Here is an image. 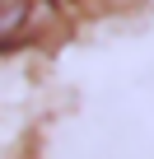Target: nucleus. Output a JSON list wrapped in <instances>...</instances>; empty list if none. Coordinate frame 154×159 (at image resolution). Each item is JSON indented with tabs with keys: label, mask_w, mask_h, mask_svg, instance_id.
Masks as SVG:
<instances>
[{
	"label": "nucleus",
	"mask_w": 154,
	"mask_h": 159,
	"mask_svg": "<svg viewBox=\"0 0 154 159\" xmlns=\"http://www.w3.org/2000/svg\"><path fill=\"white\" fill-rule=\"evenodd\" d=\"M98 5H108V10H126V5H140V0H98Z\"/></svg>",
	"instance_id": "f03ea898"
},
{
	"label": "nucleus",
	"mask_w": 154,
	"mask_h": 159,
	"mask_svg": "<svg viewBox=\"0 0 154 159\" xmlns=\"http://www.w3.org/2000/svg\"><path fill=\"white\" fill-rule=\"evenodd\" d=\"M51 24H56L51 0H0V56L37 42Z\"/></svg>",
	"instance_id": "f257e3e1"
}]
</instances>
